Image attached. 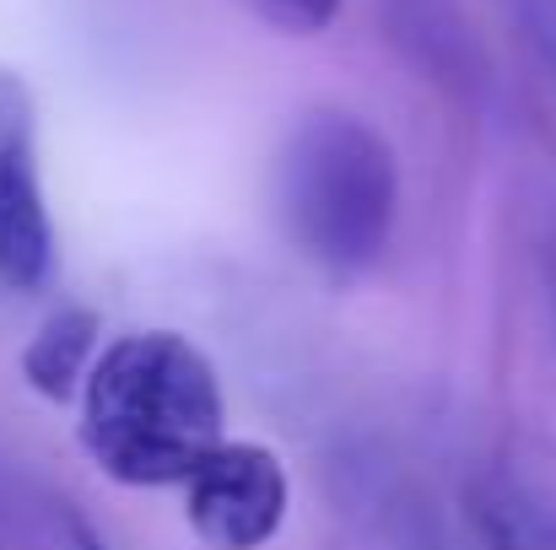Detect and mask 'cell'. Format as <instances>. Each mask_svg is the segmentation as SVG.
Segmentation results:
<instances>
[{
  "instance_id": "obj_1",
  "label": "cell",
  "mask_w": 556,
  "mask_h": 550,
  "mask_svg": "<svg viewBox=\"0 0 556 550\" xmlns=\"http://www.w3.org/2000/svg\"><path fill=\"white\" fill-rule=\"evenodd\" d=\"M227 399L211 357L179 330H136L98 351L81 383V448L119 486H179L227 443Z\"/></svg>"
},
{
  "instance_id": "obj_2",
  "label": "cell",
  "mask_w": 556,
  "mask_h": 550,
  "mask_svg": "<svg viewBox=\"0 0 556 550\" xmlns=\"http://www.w3.org/2000/svg\"><path fill=\"white\" fill-rule=\"evenodd\" d=\"M281 221L292 243L336 281L363 276L383 254L400 210L389 141L357 114H308L281 152Z\"/></svg>"
},
{
  "instance_id": "obj_3",
  "label": "cell",
  "mask_w": 556,
  "mask_h": 550,
  "mask_svg": "<svg viewBox=\"0 0 556 550\" xmlns=\"http://www.w3.org/2000/svg\"><path fill=\"white\" fill-rule=\"evenodd\" d=\"M292 513V481L276 448L227 437L185 481V519L211 550H265Z\"/></svg>"
},
{
  "instance_id": "obj_4",
  "label": "cell",
  "mask_w": 556,
  "mask_h": 550,
  "mask_svg": "<svg viewBox=\"0 0 556 550\" xmlns=\"http://www.w3.org/2000/svg\"><path fill=\"white\" fill-rule=\"evenodd\" d=\"M54 265V227L38 174V103L22 71L0 65V286L33 292Z\"/></svg>"
},
{
  "instance_id": "obj_5",
  "label": "cell",
  "mask_w": 556,
  "mask_h": 550,
  "mask_svg": "<svg viewBox=\"0 0 556 550\" xmlns=\"http://www.w3.org/2000/svg\"><path fill=\"white\" fill-rule=\"evenodd\" d=\"M98 335L103 319L92 308H60L22 351V378L43 394V399H71L81 394L87 372L98 362Z\"/></svg>"
},
{
  "instance_id": "obj_6",
  "label": "cell",
  "mask_w": 556,
  "mask_h": 550,
  "mask_svg": "<svg viewBox=\"0 0 556 550\" xmlns=\"http://www.w3.org/2000/svg\"><path fill=\"white\" fill-rule=\"evenodd\" d=\"M254 11L287 33H325L341 11V0H254Z\"/></svg>"
},
{
  "instance_id": "obj_7",
  "label": "cell",
  "mask_w": 556,
  "mask_h": 550,
  "mask_svg": "<svg viewBox=\"0 0 556 550\" xmlns=\"http://www.w3.org/2000/svg\"><path fill=\"white\" fill-rule=\"evenodd\" d=\"M476 529H481V546L486 550H541L519 524H508L497 508H481V513H476Z\"/></svg>"
},
{
  "instance_id": "obj_8",
  "label": "cell",
  "mask_w": 556,
  "mask_h": 550,
  "mask_svg": "<svg viewBox=\"0 0 556 550\" xmlns=\"http://www.w3.org/2000/svg\"><path fill=\"white\" fill-rule=\"evenodd\" d=\"M552 308H556V286H552Z\"/></svg>"
}]
</instances>
